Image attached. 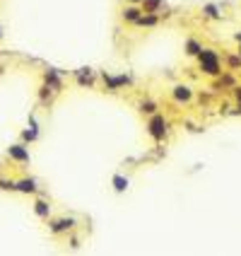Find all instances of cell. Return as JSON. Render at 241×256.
Segmentation results:
<instances>
[{"mask_svg":"<svg viewBox=\"0 0 241 256\" xmlns=\"http://www.w3.org/2000/svg\"><path fill=\"white\" fill-rule=\"evenodd\" d=\"M130 2H140V0H130Z\"/></svg>","mask_w":241,"mask_h":256,"instance_id":"30bf717a","label":"cell"},{"mask_svg":"<svg viewBox=\"0 0 241 256\" xmlns=\"http://www.w3.org/2000/svg\"><path fill=\"white\" fill-rule=\"evenodd\" d=\"M36 213H39V215H48V208H46V203H36Z\"/></svg>","mask_w":241,"mask_h":256,"instance_id":"9c48e42d","label":"cell"},{"mask_svg":"<svg viewBox=\"0 0 241 256\" xmlns=\"http://www.w3.org/2000/svg\"><path fill=\"white\" fill-rule=\"evenodd\" d=\"M140 14H142V8H138V5H128L126 10H123V20H126V22H133V24H135Z\"/></svg>","mask_w":241,"mask_h":256,"instance_id":"277c9868","label":"cell"},{"mask_svg":"<svg viewBox=\"0 0 241 256\" xmlns=\"http://www.w3.org/2000/svg\"><path fill=\"white\" fill-rule=\"evenodd\" d=\"M174 97L179 102H188L191 100V90L188 87H174Z\"/></svg>","mask_w":241,"mask_h":256,"instance_id":"8992f818","label":"cell"},{"mask_svg":"<svg viewBox=\"0 0 241 256\" xmlns=\"http://www.w3.org/2000/svg\"><path fill=\"white\" fill-rule=\"evenodd\" d=\"M198 56L203 72H208V75H220L222 72V63H220V56L215 51H200Z\"/></svg>","mask_w":241,"mask_h":256,"instance_id":"6da1fadb","label":"cell"},{"mask_svg":"<svg viewBox=\"0 0 241 256\" xmlns=\"http://www.w3.org/2000/svg\"><path fill=\"white\" fill-rule=\"evenodd\" d=\"M10 157L19 160V162H29V152L22 148V145H14V148H10Z\"/></svg>","mask_w":241,"mask_h":256,"instance_id":"5b68a950","label":"cell"},{"mask_svg":"<svg viewBox=\"0 0 241 256\" xmlns=\"http://www.w3.org/2000/svg\"><path fill=\"white\" fill-rule=\"evenodd\" d=\"M200 51H203V48H200L198 42H188V54H191V56H198Z\"/></svg>","mask_w":241,"mask_h":256,"instance_id":"52a82bcc","label":"cell"},{"mask_svg":"<svg viewBox=\"0 0 241 256\" xmlns=\"http://www.w3.org/2000/svg\"><path fill=\"white\" fill-rule=\"evenodd\" d=\"M162 0H140V8H142V12H152V14H157L159 10H162Z\"/></svg>","mask_w":241,"mask_h":256,"instance_id":"3957f363","label":"cell"},{"mask_svg":"<svg viewBox=\"0 0 241 256\" xmlns=\"http://www.w3.org/2000/svg\"><path fill=\"white\" fill-rule=\"evenodd\" d=\"M150 133L155 136L157 140H162L164 138V133H167V124H164V116L157 114L152 121H150Z\"/></svg>","mask_w":241,"mask_h":256,"instance_id":"7a4b0ae2","label":"cell"},{"mask_svg":"<svg viewBox=\"0 0 241 256\" xmlns=\"http://www.w3.org/2000/svg\"><path fill=\"white\" fill-rule=\"evenodd\" d=\"M14 188H19V191H29V194H31V191H34V184H31V182H19V184H14Z\"/></svg>","mask_w":241,"mask_h":256,"instance_id":"ba28073f","label":"cell"}]
</instances>
